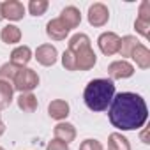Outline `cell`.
I'll use <instances>...</instances> for the list:
<instances>
[{
	"mask_svg": "<svg viewBox=\"0 0 150 150\" xmlns=\"http://www.w3.org/2000/svg\"><path fill=\"white\" fill-rule=\"evenodd\" d=\"M69 113H71V106L64 99H53L48 104V115L53 120H57V122H65V118L69 117Z\"/></svg>",
	"mask_w": 150,
	"mask_h": 150,
	"instance_id": "obj_10",
	"label": "cell"
},
{
	"mask_svg": "<svg viewBox=\"0 0 150 150\" xmlns=\"http://www.w3.org/2000/svg\"><path fill=\"white\" fill-rule=\"evenodd\" d=\"M108 150H131V143L122 132H111L108 136Z\"/></svg>",
	"mask_w": 150,
	"mask_h": 150,
	"instance_id": "obj_20",
	"label": "cell"
},
{
	"mask_svg": "<svg viewBox=\"0 0 150 150\" xmlns=\"http://www.w3.org/2000/svg\"><path fill=\"white\" fill-rule=\"evenodd\" d=\"M131 58H132V60L136 62V65H138L139 69H143V71L150 67V50H148L145 44H141V42L134 48Z\"/></svg>",
	"mask_w": 150,
	"mask_h": 150,
	"instance_id": "obj_15",
	"label": "cell"
},
{
	"mask_svg": "<svg viewBox=\"0 0 150 150\" xmlns=\"http://www.w3.org/2000/svg\"><path fill=\"white\" fill-rule=\"evenodd\" d=\"M13 96H14L13 83H9V81H2V80H0V111L11 106V103H13Z\"/></svg>",
	"mask_w": 150,
	"mask_h": 150,
	"instance_id": "obj_19",
	"label": "cell"
},
{
	"mask_svg": "<svg viewBox=\"0 0 150 150\" xmlns=\"http://www.w3.org/2000/svg\"><path fill=\"white\" fill-rule=\"evenodd\" d=\"M58 20H60L69 30H72V28L80 27V23H81V13H80V9H78L76 6H67V7L62 9Z\"/></svg>",
	"mask_w": 150,
	"mask_h": 150,
	"instance_id": "obj_11",
	"label": "cell"
},
{
	"mask_svg": "<svg viewBox=\"0 0 150 150\" xmlns=\"http://www.w3.org/2000/svg\"><path fill=\"white\" fill-rule=\"evenodd\" d=\"M80 150H104L103 143L96 138H87L80 143Z\"/></svg>",
	"mask_w": 150,
	"mask_h": 150,
	"instance_id": "obj_25",
	"label": "cell"
},
{
	"mask_svg": "<svg viewBox=\"0 0 150 150\" xmlns=\"http://www.w3.org/2000/svg\"><path fill=\"white\" fill-rule=\"evenodd\" d=\"M134 30L141 35V37H148L150 35V20H141V18H136L134 21Z\"/></svg>",
	"mask_w": 150,
	"mask_h": 150,
	"instance_id": "obj_23",
	"label": "cell"
},
{
	"mask_svg": "<svg viewBox=\"0 0 150 150\" xmlns=\"http://www.w3.org/2000/svg\"><path fill=\"white\" fill-rule=\"evenodd\" d=\"M4 132H6V124H4L2 120H0V136H2Z\"/></svg>",
	"mask_w": 150,
	"mask_h": 150,
	"instance_id": "obj_29",
	"label": "cell"
},
{
	"mask_svg": "<svg viewBox=\"0 0 150 150\" xmlns=\"http://www.w3.org/2000/svg\"><path fill=\"white\" fill-rule=\"evenodd\" d=\"M141 139H143V143H146V145L150 143V141L146 139V129H143V132H141Z\"/></svg>",
	"mask_w": 150,
	"mask_h": 150,
	"instance_id": "obj_28",
	"label": "cell"
},
{
	"mask_svg": "<svg viewBox=\"0 0 150 150\" xmlns=\"http://www.w3.org/2000/svg\"><path fill=\"white\" fill-rule=\"evenodd\" d=\"M139 44V41L134 37V35H124V37H120V44H118V55L120 57H124V60L127 58V57H131L132 55V51H134V48Z\"/></svg>",
	"mask_w": 150,
	"mask_h": 150,
	"instance_id": "obj_18",
	"label": "cell"
},
{
	"mask_svg": "<svg viewBox=\"0 0 150 150\" xmlns=\"http://www.w3.org/2000/svg\"><path fill=\"white\" fill-rule=\"evenodd\" d=\"M138 18L141 20H150V2L148 0H143L138 7Z\"/></svg>",
	"mask_w": 150,
	"mask_h": 150,
	"instance_id": "obj_26",
	"label": "cell"
},
{
	"mask_svg": "<svg viewBox=\"0 0 150 150\" xmlns=\"http://www.w3.org/2000/svg\"><path fill=\"white\" fill-rule=\"evenodd\" d=\"M0 13H2L4 20L20 21V20H23V16L27 13V7L20 0H6V2H0Z\"/></svg>",
	"mask_w": 150,
	"mask_h": 150,
	"instance_id": "obj_6",
	"label": "cell"
},
{
	"mask_svg": "<svg viewBox=\"0 0 150 150\" xmlns=\"http://www.w3.org/2000/svg\"><path fill=\"white\" fill-rule=\"evenodd\" d=\"M134 72H136L134 65L129 60H124V58L115 60V62H111L108 65V74H110V80L111 81L113 80H127V78L132 76Z\"/></svg>",
	"mask_w": 150,
	"mask_h": 150,
	"instance_id": "obj_7",
	"label": "cell"
},
{
	"mask_svg": "<svg viewBox=\"0 0 150 150\" xmlns=\"http://www.w3.org/2000/svg\"><path fill=\"white\" fill-rule=\"evenodd\" d=\"M67 50L76 58V71H90L97 64V55L92 50V41L83 32L71 35Z\"/></svg>",
	"mask_w": 150,
	"mask_h": 150,
	"instance_id": "obj_3",
	"label": "cell"
},
{
	"mask_svg": "<svg viewBox=\"0 0 150 150\" xmlns=\"http://www.w3.org/2000/svg\"><path fill=\"white\" fill-rule=\"evenodd\" d=\"M69 28L58 20V18H55V20H50L48 23H46V35L51 39V41H64L67 35H69Z\"/></svg>",
	"mask_w": 150,
	"mask_h": 150,
	"instance_id": "obj_13",
	"label": "cell"
},
{
	"mask_svg": "<svg viewBox=\"0 0 150 150\" xmlns=\"http://www.w3.org/2000/svg\"><path fill=\"white\" fill-rule=\"evenodd\" d=\"M21 35L23 34H21L20 27H16L13 23L6 25L2 30H0V39H2V42H6V44H18L21 41Z\"/></svg>",
	"mask_w": 150,
	"mask_h": 150,
	"instance_id": "obj_16",
	"label": "cell"
},
{
	"mask_svg": "<svg viewBox=\"0 0 150 150\" xmlns=\"http://www.w3.org/2000/svg\"><path fill=\"white\" fill-rule=\"evenodd\" d=\"M53 136L55 139L58 141H64V143H72L76 139V127H74L71 122H58L55 127H53Z\"/></svg>",
	"mask_w": 150,
	"mask_h": 150,
	"instance_id": "obj_12",
	"label": "cell"
},
{
	"mask_svg": "<svg viewBox=\"0 0 150 150\" xmlns=\"http://www.w3.org/2000/svg\"><path fill=\"white\" fill-rule=\"evenodd\" d=\"M0 120H2V113H0Z\"/></svg>",
	"mask_w": 150,
	"mask_h": 150,
	"instance_id": "obj_32",
	"label": "cell"
},
{
	"mask_svg": "<svg viewBox=\"0 0 150 150\" xmlns=\"http://www.w3.org/2000/svg\"><path fill=\"white\" fill-rule=\"evenodd\" d=\"M50 7V2L48 0H30L28 6H27V11L32 14V16H42Z\"/></svg>",
	"mask_w": 150,
	"mask_h": 150,
	"instance_id": "obj_21",
	"label": "cell"
},
{
	"mask_svg": "<svg viewBox=\"0 0 150 150\" xmlns=\"http://www.w3.org/2000/svg\"><path fill=\"white\" fill-rule=\"evenodd\" d=\"M115 83L108 78H96L90 80L83 90V101L85 106L90 111H106L115 97Z\"/></svg>",
	"mask_w": 150,
	"mask_h": 150,
	"instance_id": "obj_2",
	"label": "cell"
},
{
	"mask_svg": "<svg viewBox=\"0 0 150 150\" xmlns=\"http://www.w3.org/2000/svg\"><path fill=\"white\" fill-rule=\"evenodd\" d=\"M87 18H88V23L96 28H101L104 27L108 21H110V9L106 4L103 2H94L90 7H88V13H87Z\"/></svg>",
	"mask_w": 150,
	"mask_h": 150,
	"instance_id": "obj_5",
	"label": "cell"
},
{
	"mask_svg": "<svg viewBox=\"0 0 150 150\" xmlns=\"http://www.w3.org/2000/svg\"><path fill=\"white\" fill-rule=\"evenodd\" d=\"M108 118L118 131H138L148 120V106L139 94L118 92L108 108Z\"/></svg>",
	"mask_w": 150,
	"mask_h": 150,
	"instance_id": "obj_1",
	"label": "cell"
},
{
	"mask_svg": "<svg viewBox=\"0 0 150 150\" xmlns=\"http://www.w3.org/2000/svg\"><path fill=\"white\" fill-rule=\"evenodd\" d=\"M118 44H120V35L115 32H103L97 37V46H99L101 53L106 57L118 53Z\"/></svg>",
	"mask_w": 150,
	"mask_h": 150,
	"instance_id": "obj_8",
	"label": "cell"
},
{
	"mask_svg": "<svg viewBox=\"0 0 150 150\" xmlns=\"http://www.w3.org/2000/svg\"><path fill=\"white\" fill-rule=\"evenodd\" d=\"M34 58H35L37 64H41L42 67H51V65H55L57 60H58V50H57L53 44H48V42H46V44H41V46H37Z\"/></svg>",
	"mask_w": 150,
	"mask_h": 150,
	"instance_id": "obj_9",
	"label": "cell"
},
{
	"mask_svg": "<svg viewBox=\"0 0 150 150\" xmlns=\"http://www.w3.org/2000/svg\"><path fill=\"white\" fill-rule=\"evenodd\" d=\"M18 69H20V67H16V65L11 64V62L2 64V65H0V80H2V81H9V83H13V80H14V76H16Z\"/></svg>",
	"mask_w": 150,
	"mask_h": 150,
	"instance_id": "obj_22",
	"label": "cell"
},
{
	"mask_svg": "<svg viewBox=\"0 0 150 150\" xmlns=\"http://www.w3.org/2000/svg\"><path fill=\"white\" fill-rule=\"evenodd\" d=\"M2 20H4V18H2V13H0V21H2Z\"/></svg>",
	"mask_w": 150,
	"mask_h": 150,
	"instance_id": "obj_30",
	"label": "cell"
},
{
	"mask_svg": "<svg viewBox=\"0 0 150 150\" xmlns=\"http://www.w3.org/2000/svg\"><path fill=\"white\" fill-rule=\"evenodd\" d=\"M0 150H6V148H4V146H0Z\"/></svg>",
	"mask_w": 150,
	"mask_h": 150,
	"instance_id": "obj_31",
	"label": "cell"
},
{
	"mask_svg": "<svg viewBox=\"0 0 150 150\" xmlns=\"http://www.w3.org/2000/svg\"><path fill=\"white\" fill-rule=\"evenodd\" d=\"M60 58H62V65L65 71H76V58H74V55L69 50H65Z\"/></svg>",
	"mask_w": 150,
	"mask_h": 150,
	"instance_id": "obj_24",
	"label": "cell"
},
{
	"mask_svg": "<svg viewBox=\"0 0 150 150\" xmlns=\"http://www.w3.org/2000/svg\"><path fill=\"white\" fill-rule=\"evenodd\" d=\"M32 58H34L32 50H30L27 44H20V46H16V48L11 51V60H9V62L14 64L16 67H27Z\"/></svg>",
	"mask_w": 150,
	"mask_h": 150,
	"instance_id": "obj_14",
	"label": "cell"
},
{
	"mask_svg": "<svg viewBox=\"0 0 150 150\" xmlns=\"http://www.w3.org/2000/svg\"><path fill=\"white\" fill-rule=\"evenodd\" d=\"M39 74L30 69V67H20L16 76L13 80V88L20 94H27V92H32L34 88L39 87Z\"/></svg>",
	"mask_w": 150,
	"mask_h": 150,
	"instance_id": "obj_4",
	"label": "cell"
},
{
	"mask_svg": "<svg viewBox=\"0 0 150 150\" xmlns=\"http://www.w3.org/2000/svg\"><path fill=\"white\" fill-rule=\"evenodd\" d=\"M16 103H18V108H20L23 113H34V111L37 110V106H39L37 97H35L32 92L20 94V96H18V99H16Z\"/></svg>",
	"mask_w": 150,
	"mask_h": 150,
	"instance_id": "obj_17",
	"label": "cell"
},
{
	"mask_svg": "<svg viewBox=\"0 0 150 150\" xmlns=\"http://www.w3.org/2000/svg\"><path fill=\"white\" fill-rule=\"evenodd\" d=\"M46 150H69V145L64 143V141H58V139H51L48 145H46Z\"/></svg>",
	"mask_w": 150,
	"mask_h": 150,
	"instance_id": "obj_27",
	"label": "cell"
}]
</instances>
